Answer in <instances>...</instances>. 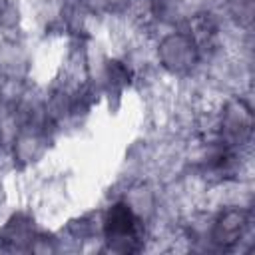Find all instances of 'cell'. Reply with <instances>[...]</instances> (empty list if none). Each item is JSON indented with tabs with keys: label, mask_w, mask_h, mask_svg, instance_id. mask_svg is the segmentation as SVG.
Listing matches in <instances>:
<instances>
[{
	"label": "cell",
	"mask_w": 255,
	"mask_h": 255,
	"mask_svg": "<svg viewBox=\"0 0 255 255\" xmlns=\"http://www.w3.org/2000/svg\"><path fill=\"white\" fill-rule=\"evenodd\" d=\"M135 217L124 205H116L108 219V235L114 241H128V237L135 235ZM110 239V241H112Z\"/></svg>",
	"instance_id": "obj_1"
}]
</instances>
